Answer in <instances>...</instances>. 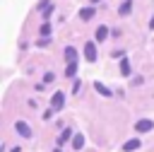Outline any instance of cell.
<instances>
[{"mask_svg": "<svg viewBox=\"0 0 154 152\" xmlns=\"http://www.w3.org/2000/svg\"><path fill=\"white\" fill-rule=\"evenodd\" d=\"M130 10H132V0H123V5H120V14H130Z\"/></svg>", "mask_w": 154, "mask_h": 152, "instance_id": "cell-14", "label": "cell"}, {"mask_svg": "<svg viewBox=\"0 0 154 152\" xmlns=\"http://www.w3.org/2000/svg\"><path fill=\"white\" fill-rule=\"evenodd\" d=\"M72 147H75V150H82V147H84V138H82L79 133L72 138Z\"/></svg>", "mask_w": 154, "mask_h": 152, "instance_id": "cell-11", "label": "cell"}, {"mask_svg": "<svg viewBox=\"0 0 154 152\" xmlns=\"http://www.w3.org/2000/svg\"><path fill=\"white\" fill-rule=\"evenodd\" d=\"M120 72H123L125 77L130 75V60H128V58H123V60H120Z\"/></svg>", "mask_w": 154, "mask_h": 152, "instance_id": "cell-13", "label": "cell"}, {"mask_svg": "<svg viewBox=\"0 0 154 152\" xmlns=\"http://www.w3.org/2000/svg\"><path fill=\"white\" fill-rule=\"evenodd\" d=\"M41 34H43V36H48V34H51V24H48V22H46V24H41Z\"/></svg>", "mask_w": 154, "mask_h": 152, "instance_id": "cell-15", "label": "cell"}, {"mask_svg": "<svg viewBox=\"0 0 154 152\" xmlns=\"http://www.w3.org/2000/svg\"><path fill=\"white\" fill-rule=\"evenodd\" d=\"M70 138H72V130H70V128H63V133H60V138H58V145H65Z\"/></svg>", "mask_w": 154, "mask_h": 152, "instance_id": "cell-8", "label": "cell"}, {"mask_svg": "<svg viewBox=\"0 0 154 152\" xmlns=\"http://www.w3.org/2000/svg\"><path fill=\"white\" fill-rule=\"evenodd\" d=\"M149 27H152V29H154V17H152V22H149Z\"/></svg>", "mask_w": 154, "mask_h": 152, "instance_id": "cell-18", "label": "cell"}, {"mask_svg": "<svg viewBox=\"0 0 154 152\" xmlns=\"http://www.w3.org/2000/svg\"><path fill=\"white\" fill-rule=\"evenodd\" d=\"M84 58H87L89 63L96 60V46H94V41H87V43H84Z\"/></svg>", "mask_w": 154, "mask_h": 152, "instance_id": "cell-2", "label": "cell"}, {"mask_svg": "<svg viewBox=\"0 0 154 152\" xmlns=\"http://www.w3.org/2000/svg\"><path fill=\"white\" fill-rule=\"evenodd\" d=\"M142 142H140V138H132V140H128V142H123V150L125 152H132V150H137Z\"/></svg>", "mask_w": 154, "mask_h": 152, "instance_id": "cell-5", "label": "cell"}, {"mask_svg": "<svg viewBox=\"0 0 154 152\" xmlns=\"http://www.w3.org/2000/svg\"><path fill=\"white\" fill-rule=\"evenodd\" d=\"M79 89H82V82H79V80H75V84H72V92H75V94H77V92H79Z\"/></svg>", "mask_w": 154, "mask_h": 152, "instance_id": "cell-17", "label": "cell"}, {"mask_svg": "<svg viewBox=\"0 0 154 152\" xmlns=\"http://www.w3.org/2000/svg\"><path fill=\"white\" fill-rule=\"evenodd\" d=\"M94 12H96L94 7H84V10L79 12V19H84V22H87V19H91V17H94Z\"/></svg>", "mask_w": 154, "mask_h": 152, "instance_id": "cell-9", "label": "cell"}, {"mask_svg": "<svg viewBox=\"0 0 154 152\" xmlns=\"http://www.w3.org/2000/svg\"><path fill=\"white\" fill-rule=\"evenodd\" d=\"M14 128H17V133H19L22 138H31V128H29L24 121H17V123H14Z\"/></svg>", "mask_w": 154, "mask_h": 152, "instance_id": "cell-4", "label": "cell"}, {"mask_svg": "<svg viewBox=\"0 0 154 152\" xmlns=\"http://www.w3.org/2000/svg\"><path fill=\"white\" fill-rule=\"evenodd\" d=\"M152 128H154V121H152V118H142V121L135 123V130H137V133H147V130H152Z\"/></svg>", "mask_w": 154, "mask_h": 152, "instance_id": "cell-3", "label": "cell"}, {"mask_svg": "<svg viewBox=\"0 0 154 152\" xmlns=\"http://www.w3.org/2000/svg\"><path fill=\"white\" fill-rule=\"evenodd\" d=\"M106 36H108V29H106V27H103V24H101V27H99V29H96V41H103V39H106Z\"/></svg>", "mask_w": 154, "mask_h": 152, "instance_id": "cell-12", "label": "cell"}, {"mask_svg": "<svg viewBox=\"0 0 154 152\" xmlns=\"http://www.w3.org/2000/svg\"><path fill=\"white\" fill-rule=\"evenodd\" d=\"M75 72H77V60L67 63V68H65V75H67V77H75Z\"/></svg>", "mask_w": 154, "mask_h": 152, "instance_id": "cell-10", "label": "cell"}, {"mask_svg": "<svg viewBox=\"0 0 154 152\" xmlns=\"http://www.w3.org/2000/svg\"><path fill=\"white\" fill-rule=\"evenodd\" d=\"M55 152H60V150H55Z\"/></svg>", "mask_w": 154, "mask_h": 152, "instance_id": "cell-19", "label": "cell"}, {"mask_svg": "<svg viewBox=\"0 0 154 152\" xmlns=\"http://www.w3.org/2000/svg\"><path fill=\"white\" fill-rule=\"evenodd\" d=\"M63 106H65V94H63V92H55V94L51 97V109H53V111H60Z\"/></svg>", "mask_w": 154, "mask_h": 152, "instance_id": "cell-1", "label": "cell"}, {"mask_svg": "<svg viewBox=\"0 0 154 152\" xmlns=\"http://www.w3.org/2000/svg\"><path fill=\"white\" fill-rule=\"evenodd\" d=\"M94 89H96L101 97H111V89H108L106 84H101V82H94Z\"/></svg>", "mask_w": 154, "mask_h": 152, "instance_id": "cell-7", "label": "cell"}, {"mask_svg": "<svg viewBox=\"0 0 154 152\" xmlns=\"http://www.w3.org/2000/svg\"><path fill=\"white\" fill-rule=\"evenodd\" d=\"M65 60H67V63L77 60V48H75V46H67V48H65Z\"/></svg>", "mask_w": 154, "mask_h": 152, "instance_id": "cell-6", "label": "cell"}, {"mask_svg": "<svg viewBox=\"0 0 154 152\" xmlns=\"http://www.w3.org/2000/svg\"><path fill=\"white\" fill-rule=\"evenodd\" d=\"M53 80H55L53 72H46V75H43V82H53Z\"/></svg>", "mask_w": 154, "mask_h": 152, "instance_id": "cell-16", "label": "cell"}]
</instances>
